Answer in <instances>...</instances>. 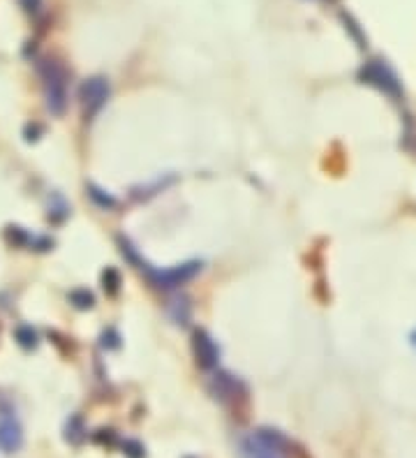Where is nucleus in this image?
<instances>
[{"instance_id":"nucleus-16","label":"nucleus","mask_w":416,"mask_h":458,"mask_svg":"<svg viewBox=\"0 0 416 458\" xmlns=\"http://www.w3.org/2000/svg\"><path fill=\"white\" fill-rule=\"evenodd\" d=\"M102 282H104V289L109 291V294H116L118 291V285H121V276L116 269H106L102 273Z\"/></svg>"},{"instance_id":"nucleus-9","label":"nucleus","mask_w":416,"mask_h":458,"mask_svg":"<svg viewBox=\"0 0 416 458\" xmlns=\"http://www.w3.org/2000/svg\"><path fill=\"white\" fill-rule=\"evenodd\" d=\"M169 318L176 324H188L192 318V306L185 296H173L169 301Z\"/></svg>"},{"instance_id":"nucleus-6","label":"nucleus","mask_w":416,"mask_h":458,"mask_svg":"<svg viewBox=\"0 0 416 458\" xmlns=\"http://www.w3.org/2000/svg\"><path fill=\"white\" fill-rule=\"evenodd\" d=\"M141 271H146V276L151 278L155 287L171 289V287L183 285V282L192 280L197 273L202 271V262H185V264L171 266V269H164V271L148 269V264H141Z\"/></svg>"},{"instance_id":"nucleus-1","label":"nucleus","mask_w":416,"mask_h":458,"mask_svg":"<svg viewBox=\"0 0 416 458\" xmlns=\"http://www.w3.org/2000/svg\"><path fill=\"white\" fill-rule=\"evenodd\" d=\"M243 458H289L291 442L276 428H257L240 442Z\"/></svg>"},{"instance_id":"nucleus-12","label":"nucleus","mask_w":416,"mask_h":458,"mask_svg":"<svg viewBox=\"0 0 416 458\" xmlns=\"http://www.w3.org/2000/svg\"><path fill=\"white\" fill-rule=\"evenodd\" d=\"M14 336H16V343H19L23 349L37 347V333L32 331V327H19L14 331Z\"/></svg>"},{"instance_id":"nucleus-13","label":"nucleus","mask_w":416,"mask_h":458,"mask_svg":"<svg viewBox=\"0 0 416 458\" xmlns=\"http://www.w3.org/2000/svg\"><path fill=\"white\" fill-rule=\"evenodd\" d=\"M70 301H72V306L81 308V311H88V308H93L95 296L90 294L88 289H74L72 294H70Z\"/></svg>"},{"instance_id":"nucleus-7","label":"nucleus","mask_w":416,"mask_h":458,"mask_svg":"<svg viewBox=\"0 0 416 458\" xmlns=\"http://www.w3.org/2000/svg\"><path fill=\"white\" fill-rule=\"evenodd\" d=\"M23 447V426L10 405H0V452L16 454Z\"/></svg>"},{"instance_id":"nucleus-10","label":"nucleus","mask_w":416,"mask_h":458,"mask_svg":"<svg viewBox=\"0 0 416 458\" xmlns=\"http://www.w3.org/2000/svg\"><path fill=\"white\" fill-rule=\"evenodd\" d=\"M86 423H83L81 414H72L68 423H65V440H68L70 445H81L83 440H86Z\"/></svg>"},{"instance_id":"nucleus-2","label":"nucleus","mask_w":416,"mask_h":458,"mask_svg":"<svg viewBox=\"0 0 416 458\" xmlns=\"http://www.w3.org/2000/svg\"><path fill=\"white\" fill-rule=\"evenodd\" d=\"M39 77L42 86H44L47 109L54 116H61L68 107V74L56 61H42Z\"/></svg>"},{"instance_id":"nucleus-8","label":"nucleus","mask_w":416,"mask_h":458,"mask_svg":"<svg viewBox=\"0 0 416 458\" xmlns=\"http://www.w3.org/2000/svg\"><path fill=\"white\" fill-rule=\"evenodd\" d=\"M192 349H195V359L197 366L204 370H213L218 368V361H220V347L218 343L211 338V333L204 331V329H197L195 336H192Z\"/></svg>"},{"instance_id":"nucleus-17","label":"nucleus","mask_w":416,"mask_h":458,"mask_svg":"<svg viewBox=\"0 0 416 458\" xmlns=\"http://www.w3.org/2000/svg\"><path fill=\"white\" fill-rule=\"evenodd\" d=\"M19 3L23 5V10H26V12H37L42 0H19Z\"/></svg>"},{"instance_id":"nucleus-15","label":"nucleus","mask_w":416,"mask_h":458,"mask_svg":"<svg viewBox=\"0 0 416 458\" xmlns=\"http://www.w3.org/2000/svg\"><path fill=\"white\" fill-rule=\"evenodd\" d=\"M123 454L128 458H146V449L137 440H125L123 442Z\"/></svg>"},{"instance_id":"nucleus-3","label":"nucleus","mask_w":416,"mask_h":458,"mask_svg":"<svg viewBox=\"0 0 416 458\" xmlns=\"http://www.w3.org/2000/svg\"><path fill=\"white\" fill-rule=\"evenodd\" d=\"M359 79H361L363 83H370V86L379 88L381 93H386L389 97H393V100H400V97H403L400 79H398V74L391 70L384 61H370V63H365L363 68L359 70Z\"/></svg>"},{"instance_id":"nucleus-14","label":"nucleus","mask_w":416,"mask_h":458,"mask_svg":"<svg viewBox=\"0 0 416 458\" xmlns=\"http://www.w3.org/2000/svg\"><path fill=\"white\" fill-rule=\"evenodd\" d=\"M5 239L10 241L14 246H26V243H32V239L28 231H23L21 227H7L5 229Z\"/></svg>"},{"instance_id":"nucleus-11","label":"nucleus","mask_w":416,"mask_h":458,"mask_svg":"<svg viewBox=\"0 0 416 458\" xmlns=\"http://www.w3.org/2000/svg\"><path fill=\"white\" fill-rule=\"evenodd\" d=\"M88 195H90V199H93V202H95L99 208H104V211H109V208H116V206H118V202H116V197H114V195L104 193L102 188L93 186V183H90V186H88Z\"/></svg>"},{"instance_id":"nucleus-18","label":"nucleus","mask_w":416,"mask_h":458,"mask_svg":"<svg viewBox=\"0 0 416 458\" xmlns=\"http://www.w3.org/2000/svg\"><path fill=\"white\" fill-rule=\"evenodd\" d=\"M410 340H412V345L416 347V329L412 331V336H410Z\"/></svg>"},{"instance_id":"nucleus-4","label":"nucleus","mask_w":416,"mask_h":458,"mask_svg":"<svg viewBox=\"0 0 416 458\" xmlns=\"http://www.w3.org/2000/svg\"><path fill=\"white\" fill-rule=\"evenodd\" d=\"M109 81L104 77H90L79 86V100H81V109L83 119L93 121L95 116L104 109V104L109 102Z\"/></svg>"},{"instance_id":"nucleus-5","label":"nucleus","mask_w":416,"mask_h":458,"mask_svg":"<svg viewBox=\"0 0 416 458\" xmlns=\"http://www.w3.org/2000/svg\"><path fill=\"white\" fill-rule=\"evenodd\" d=\"M208 391H211V396L215 401L231 405V407L234 405L238 407V403L247 401V387L231 373H224V370H218L213 375L211 382H208Z\"/></svg>"}]
</instances>
